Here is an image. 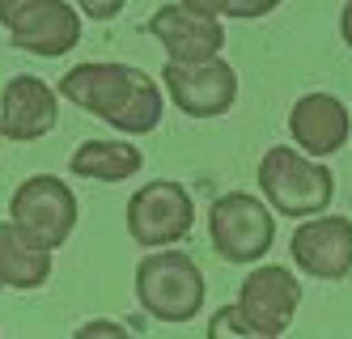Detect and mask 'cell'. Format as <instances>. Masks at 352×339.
<instances>
[{
    "instance_id": "cell-1",
    "label": "cell",
    "mask_w": 352,
    "mask_h": 339,
    "mask_svg": "<svg viewBox=\"0 0 352 339\" xmlns=\"http://www.w3.org/2000/svg\"><path fill=\"white\" fill-rule=\"evenodd\" d=\"M56 94L77 111L111 123L123 136H148L166 115L162 85L132 64H77L60 76Z\"/></svg>"
},
{
    "instance_id": "cell-2",
    "label": "cell",
    "mask_w": 352,
    "mask_h": 339,
    "mask_svg": "<svg viewBox=\"0 0 352 339\" xmlns=\"http://www.w3.org/2000/svg\"><path fill=\"white\" fill-rule=\"evenodd\" d=\"M259 195L276 217L314 221L336 199V174L293 144H272L259 162Z\"/></svg>"
},
{
    "instance_id": "cell-3",
    "label": "cell",
    "mask_w": 352,
    "mask_h": 339,
    "mask_svg": "<svg viewBox=\"0 0 352 339\" xmlns=\"http://www.w3.org/2000/svg\"><path fill=\"white\" fill-rule=\"evenodd\" d=\"M208 297V280L199 272V263L187 250H148L136 263V301L148 318L183 327L199 318Z\"/></svg>"
},
{
    "instance_id": "cell-4",
    "label": "cell",
    "mask_w": 352,
    "mask_h": 339,
    "mask_svg": "<svg viewBox=\"0 0 352 339\" xmlns=\"http://www.w3.org/2000/svg\"><path fill=\"white\" fill-rule=\"evenodd\" d=\"M208 242L225 263L255 267L267 259L276 242V212L263 204V195L225 191L208 208Z\"/></svg>"
},
{
    "instance_id": "cell-5",
    "label": "cell",
    "mask_w": 352,
    "mask_h": 339,
    "mask_svg": "<svg viewBox=\"0 0 352 339\" xmlns=\"http://www.w3.org/2000/svg\"><path fill=\"white\" fill-rule=\"evenodd\" d=\"M77 212H81L77 195L68 191V182L60 174H34L26 182H17V191L9 195V225L52 254L72 238Z\"/></svg>"
},
{
    "instance_id": "cell-6",
    "label": "cell",
    "mask_w": 352,
    "mask_h": 339,
    "mask_svg": "<svg viewBox=\"0 0 352 339\" xmlns=\"http://www.w3.org/2000/svg\"><path fill=\"white\" fill-rule=\"evenodd\" d=\"M123 225H128V238L144 250H170L179 246L191 225H195V199L183 182L174 178H153L136 187V195L128 199V212H123Z\"/></svg>"
},
{
    "instance_id": "cell-7",
    "label": "cell",
    "mask_w": 352,
    "mask_h": 339,
    "mask_svg": "<svg viewBox=\"0 0 352 339\" xmlns=\"http://www.w3.org/2000/svg\"><path fill=\"white\" fill-rule=\"evenodd\" d=\"M162 85L170 94V107L187 119H221L238 102V68L221 56L208 64H166Z\"/></svg>"
},
{
    "instance_id": "cell-8",
    "label": "cell",
    "mask_w": 352,
    "mask_h": 339,
    "mask_svg": "<svg viewBox=\"0 0 352 339\" xmlns=\"http://www.w3.org/2000/svg\"><path fill=\"white\" fill-rule=\"evenodd\" d=\"M238 314L267 339H280L301 309V280L280 263H255L238 284Z\"/></svg>"
},
{
    "instance_id": "cell-9",
    "label": "cell",
    "mask_w": 352,
    "mask_h": 339,
    "mask_svg": "<svg viewBox=\"0 0 352 339\" xmlns=\"http://www.w3.org/2000/svg\"><path fill=\"white\" fill-rule=\"evenodd\" d=\"M144 30L166 51V64H208L225 51V25L217 17L174 5V0L148 17Z\"/></svg>"
},
{
    "instance_id": "cell-10",
    "label": "cell",
    "mask_w": 352,
    "mask_h": 339,
    "mask_svg": "<svg viewBox=\"0 0 352 339\" xmlns=\"http://www.w3.org/2000/svg\"><path fill=\"white\" fill-rule=\"evenodd\" d=\"M60 123V94L56 85H47L43 76L17 72L0 89V132L5 140L34 144L43 136H52Z\"/></svg>"
},
{
    "instance_id": "cell-11",
    "label": "cell",
    "mask_w": 352,
    "mask_h": 339,
    "mask_svg": "<svg viewBox=\"0 0 352 339\" xmlns=\"http://www.w3.org/2000/svg\"><path fill=\"white\" fill-rule=\"evenodd\" d=\"M289 254L297 272L314 280H344L352 276V221L322 212L314 221H301L289 238Z\"/></svg>"
},
{
    "instance_id": "cell-12",
    "label": "cell",
    "mask_w": 352,
    "mask_h": 339,
    "mask_svg": "<svg viewBox=\"0 0 352 339\" xmlns=\"http://www.w3.org/2000/svg\"><path fill=\"white\" fill-rule=\"evenodd\" d=\"M289 136H293V149H301L314 162L336 157L352 136V115L336 94H322V89L301 94L289 111Z\"/></svg>"
},
{
    "instance_id": "cell-13",
    "label": "cell",
    "mask_w": 352,
    "mask_h": 339,
    "mask_svg": "<svg viewBox=\"0 0 352 339\" xmlns=\"http://www.w3.org/2000/svg\"><path fill=\"white\" fill-rule=\"evenodd\" d=\"M85 34V17L72 9V0H38L30 13H21L9 25V43L26 56L38 60H60Z\"/></svg>"
},
{
    "instance_id": "cell-14",
    "label": "cell",
    "mask_w": 352,
    "mask_h": 339,
    "mask_svg": "<svg viewBox=\"0 0 352 339\" xmlns=\"http://www.w3.org/2000/svg\"><path fill=\"white\" fill-rule=\"evenodd\" d=\"M56 263L52 250L34 246L21 229L9 221H0V289H17V293H34L52 280Z\"/></svg>"
},
{
    "instance_id": "cell-15",
    "label": "cell",
    "mask_w": 352,
    "mask_h": 339,
    "mask_svg": "<svg viewBox=\"0 0 352 339\" xmlns=\"http://www.w3.org/2000/svg\"><path fill=\"white\" fill-rule=\"evenodd\" d=\"M144 166V153L132 140H85L68 157V174L89 182H128Z\"/></svg>"
},
{
    "instance_id": "cell-16",
    "label": "cell",
    "mask_w": 352,
    "mask_h": 339,
    "mask_svg": "<svg viewBox=\"0 0 352 339\" xmlns=\"http://www.w3.org/2000/svg\"><path fill=\"white\" fill-rule=\"evenodd\" d=\"M204 339H267V335H259L255 327H250V322L238 314V305H217L212 314H208Z\"/></svg>"
},
{
    "instance_id": "cell-17",
    "label": "cell",
    "mask_w": 352,
    "mask_h": 339,
    "mask_svg": "<svg viewBox=\"0 0 352 339\" xmlns=\"http://www.w3.org/2000/svg\"><path fill=\"white\" fill-rule=\"evenodd\" d=\"M72 339H132V331L123 322H115V318H89V322H81L72 331Z\"/></svg>"
},
{
    "instance_id": "cell-18",
    "label": "cell",
    "mask_w": 352,
    "mask_h": 339,
    "mask_svg": "<svg viewBox=\"0 0 352 339\" xmlns=\"http://www.w3.org/2000/svg\"><path fill=\"white\" fill-rule=\"evenodd\" d=\"M72 9L89 21H115L123 9H128V0H72Z\"/></svg>"
},
{
    "instance_id": "cell-19",
    "label": "cell",
    "mask_w": 352,
    "mask_h": 339,
    "mask_svg": "<svg viewBox=\"0 0 352 339\" xmlns=\"http://www.w3.org/2000/svg\"><path fill=\"white\" fill-rule=\"evenodd\" d=\"M285 0H230V13L225 17H238V21H259L267 13H276Z\"/></svg>"
},
{
    "instance_id": "cell-20",
    "label": "cell",
    "mask_w": 352,
    "mask_h": 339,
    "mask_svg": "<svg viewBox=\"0 0 352 339\" xmlns=\"http://www.w3.org/2000/svg\"><path fill=\"white\" fill-rule=\"evenodd\" d=\"M174 5H183L191 13H204V17H217V21L230 13V0H174Z\"/></svg>"
},
{
    "instance_id": "cell-21",
    "label": "cell",
    "mask_w": 352,
    "mask_h": 339,
    "mask_svg": "<svg viewBox=\"0 0 352 339\" xmlns=\"http://www.w3.org/2000/svg\"><path fill=\"white\" fill-rule=\"evenodd\" d=\"M34 5H38V0H0V25L9 30V25H13L21 13H30Z\"/></svg>"
},
{
    "instance_id": "cell-22",
    "label": "cell",
    "mask_w": 352,
    "mask_h": 339,
    "mask_svg": "<svg viewBox=\"0 0 352 339\" xmlns=\"http://www.w3.org/2000/svg\"><path fill=\"white\" fill-rule=\"evenodd\" d=\"M340 39H344V47L352 51V0L344 5V13H340Z\"/></svg>"
},
{
    "instance_id": "cell-23",
    "label": "cell",
    "mask_w": 352,
    "mask_h": 339,
    "mask_svg": "<svg viewBox=\"0 0 352 339\" xmlns=\"http://www.w3.org/2000/svg\"><path fill=\"white\" fill-rule=\"evenodd\" d=\"M0 140H5V132H0Z\"/></svg>"
}]
</instances>
